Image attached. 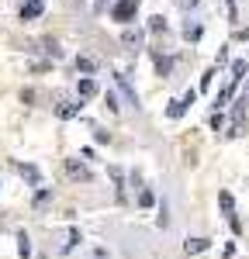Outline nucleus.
<instances>
[{
	"label": "nucleus",
	"instance_id": "obj_1",
	"mask_svg": "<svg viewBox=\"0 0 249 259\" xmlns=\"http://www.w3.org/2000/svg\"><path fill=\"white\" fill-rule=\"evenodd\" d=\"M139 18V0H118L111 4V21H118L124 28H132V21Z\"/></svg>",
	"mask_w": 249,
	"mask_h": 259
},
{
	"label": "nucleus",
	"instance_id": "obj_2",
	"mask_svg": "<svg viewBox=\"0 0 249 259\" xmlns=\"http://www.w3.org/2000/svg\"><path fill=\"white\" fill-rule=\"evenodd\" d=\"M180 35H184V41L197 45V41L204 38V21H201V18H187V21H184V31H180Z\"/></svg>",
	"mask_w": 249,
	"mask_h": 259
},
{
	"label": "nucleus",
	"instance_id": "obj_3",
	"mask_svg": "<svg viewBox=\"0 0 249 259\" xmlns=\"http://www.w3.org/2000/svg\"><path fill=\"white\" fill-rule=\"evenodd\" d=\"M121 45L128 49V52H139V49L145 45V31L142 28H124L121 31Z\"/></svg>",
	"mask_w": 249,
	"mask_h": 259
},
{
	"label": "nucleus",
	"instance_id": "obj_4",
	"mask_svg": "<svg viewBox=\"0 0 249 259\" xmlns=\"http://www.w3.org/2000/svg\"><path fill=\"white\" fill-rule=\"evenodd\" d=\"M42 14H45V0H24L21 11H18L21 21H38Z\"/></svg>",
	"mask_w": 249,
	"mask_h": 259
},
{
	"label": "nucleus",
	"instance_id": "obj_5",
	"mask_svg": "<svg viewBox=\"0 0 249 259\" xmlns=\"http://www.w3.org/2000/svg\"><path fill=\"white\" fill-rule=\"evenodd\" d=\"M83 107H87L83 100H66V104L56 107V118H59V121H73V118H80V114H83Z\"/></svg>",
	"mask_w": 249,
	"mask_h": 259
},
{
	"label": "nucleus",
	"instance_id": "obj_6",
	"mask_svg": "<svg viewBox=\"0 0 249 259\" xmlns=\"http://www.w3.org/2000/svg\"><path fill=\"white\" fill-rule=\"evenodd\" d=\"M152 62H156V76L170 80V73H173V56H170V52H159V49H152Z\"/></svg>",
	"mask_w": 249,
	"mask_h": 259
},
{
	"label": "nucleus",
	"instance_id": "obj_7",
	"mask_svg": "<svg viewBox=\"0 0 249 259\" xmlns=\"http://www.w3.org/2000/svg\"><path fill=\"white\" fill-rule=\"evenodd\" d=\"M114 83H118V87H121L124 100H128V104H132V107H135V111H139V107H142V104H139V90H135V87H132V83H128V76H124V73H114Z\"/></svg>",
	"mask_w": 249,
	"mask_h": 259
},
{
	"label": "nucleus",
	"instance_id": "obj_8",
	"mask_svg": "<svg viewBox=\"0 0 249 259\" xmlns=\"http://www.w3.org/2000/svg\"><path fill=\"white\" fill-rule=\"evenodd\" d=\"M97 94H101V87H97L94 76H83V80L76 83V97L80 100H90V97H97Z\"/></svg>",
	"mask_w": 249,
	"mask_h": 259
},
{
	"label": "nucleus",
	"instance_id": "obj_9",
	"mask_svg": "<svg viewBox=\"0 0 249 259\" xmlns=\"http://www.w3.org/2000/svg\"><path fill=\"white\" fill-rule=\"evenodd\" d=\"M218 207H222V214L228 221H235V197L228 194V190H218Z\"/></svg>",
	"mask_w": 249,
	"mask_h": 259
},
{
	"label": "nucleus",
	"instance_id": "obj_10",
	"mask_svg": "<svg viewBox=\"0 0 249 259\" xmlns=\"http://www.w3.org/2000/svg\"><path fill=\"white\" fill-rule=\"evenodd\" d=\"M18 173L28 180L31 187H42V173H38V166H31V162H18Z\"/></svg>",
	"mask_w": 249,
	"mask_h": 259
},
{
	"label": "nucleus",
	"instance_id": "obj_11",
	"mask_svg": "<svg viewBox=\"0 0 249 259\" xmlns=\"http://www.w3.org/2000/svg\"><path fill=\"white\" fill-rule=\"evenodd\" d=\"M235 87H239V83H235V80H228L225 87H222V90L215 94V111H222V107H225L228 100H232V94H235Z\"/></svg>",
	"mask_w": 249,
	"mask_h": 259
},
{
	"label": "nucleus",
	"instance_id": "obj_12",
	"mask_svg": "<svg viewBox=\"0 0 249 259\" xmlns=\"http://www.w3.org/2000/svg\"><path fill=\"white\" fill-rule=\"evenodd\" d=\"M66 173L73 180H83V183H90V169L83 166V162H76V159H66Z\"/></svg>",
	"mask_w": 249,
	"mask_h": 259
},
{
	"label": "nucleus",
	"instance_id": "obj_13",
	"mask_svg": "<svg viewBox=\"0 0 249 259\" xmlns=\"http://www.w3.org/2000/svg\"><path fill=\"white\" fill-rule=\"evenodd\" d=\"M208 249H211V239H201V235L184 242V252H187V256H197V252H208Z\"/></svg>",
	"mask_w": 249,
	"mask_h": 259
},
{
	"label": "nucleus",
	"instance_id": "obj_14",
	"mask_svg": "<svg viewBox=\"0 0 249 259\" xmlns=\"http://www.w3.org/2000/svg\"><path fill=\"white\" fill-rule=\"evenodd\" d=\"M73 66H76V73H83V76H94V73L101 69V66H97V59H90V56H76V62H73Z\"/></svg>",
	"mask_w": 249,
	"mask_h": 259
},
{
	"label": "nucleus",
	"instance_id": "obj_15",
	"mask_svg": "<svg viewBox=\"0 0 249 259\" xmlns=\"http://www.w3.org/2000/svg\"><path fill=\"white\" fill-rule=\"evenodd\" d=\"M184 114H187L184 97H177V100H170V104H166V118H170V121H180Z\"/></svg>",
	"mask_w": 249,
	"mask_h": 259
},
{
	"label": "nucleus",
	"instance_id": "obj_16",
	"mask_svg": "<svg viewBox=\"0 0 249 259\" xmlns=\"http://www.w3.org/2000/svg\"><path fill=\"white\" fill-rule=\"evenodd\" d=\"M228 73H232V76H228V80H246V73H249V62L246 59H232V66H228Z\"/></svg>",
	"mask_w": 249,
	"mask_h": 259
},
{
	"label": "nucleus",
	"instance_id": "obj_17",
	"mask_svg": "<svg viewBox=\"0 0 249 259\" xmlns=\"http://www.w3.org/2000/svg\"><path fill=\"white\" fill-rule=\"evenodd\" d=\"M107 173H111V180H114V194H118V200H124V173L118 169V166H111Z\"/></svg>",
	"mask_w": 249,
	"mask_h": 259
},
{
	"label": "nucleus",
	"instance_id": "obj_18",
	"mask_svg": "<svg viewBox=\"0 0 249 259\" xmlns=\"http://www.w3.org/2000/svg\"><path fill=\"white\" fill-rule=\"evenodd\" d=\"M145 31H149V35H159V31H163V35H166V18H163V14H152L149 24H145Z\"/></svg>",
	"mask_w": 249,
	"mask_h": 259
},
{
	"label": "nucleus",
	"instance_id": "obj_19",
	"mask_svg": "<svg viewBox=\"0 0 249 259\" xmlns=\"http://www.w3.org/2000/svg\"><path fill=\"white\" fill-rule=\"evenodd\" d=\"M18 256L31 259V239H28V232H18Z\"/></svg>",
	"mask_w": 249,
	"mask_h": 259
},
{
	"label": "nucleus",
	"instance_id": "obj_20",
	"mask_svg": "<svg viewBox=\"0 0 249 259\" xmlns=\"http://www.w3.org/2000/svg\"><path fill=\"white\" fill-rule=\"evenodd\" d=\"M80 242H83V232L80 228H69V239H66V245H62V252H73Z\"/></svg>",
	"mask_w": 249,
	"mask_h": 259
},
{
	"label": "nucleus",
	"instance_id": "obj_21",
	"mask_svg": "<svg viewBox=\"0 0 249 259\" xmlns=\"http://www.w3.org/2000/svg\"><path fill=\"white\" fill-rule=\"evenodd\" d=\"M49 200H52V187H38L35 190V207H45Z\"/></svg>",
	"mask_w": 249,
	"mask_h": 259
},
{
	"label": "nucleus",
	"instance_id": "obj_22",
	"mask_svg": "<svg viewBox=\"0 0 249 259\" xmlns=\"http://www.w3.org/2000/svg\"><path fill=\"white\" fill-rule=\"evenodd\" d=\"M156 204V194L149 187H139V207H152Z\"/></svg>",
	"mask_w": 249,
	"mask_h": 259
},
{
	"label": "nucleus",
	"instance_id": "obj_23",
	"mask_svg": "<svg viewBox=\"0 0 249 259\" xmlns=\"http://www.w3.org/2000/svg\"><path fill=\"white\" fill-rule=\"evenodd\" d=\"M215 76H218V66H208V69H204V76H201V90H211Z\"/></svg>",
	"mask_w": 249,
	"mask_h": 259
},
{
	"label": "nucleus",
	"instance_id": "obj_24",
	"mask_svg": "<svg viewBox=\"0 0 249 259\" xmlns=\"http://www.w3.org/2000/svg\"><path fill=\"white\" fill-rule=\"evenodd\" d=\"M42 52H45L49 59H62V49L56 45V41H42Z\"/></svg>",
	"mask_w": 249,
	"mask_h": 259
},
{
	"label": "nucleus",
	"instance_id": "obj_25",
	"mask_svg": "<svg viewBox=\"0 0 249 259\" xmlns=\"http://www.w3.org/2000/svg\"><path fill=\"white\" fill-rule=\"evenodd\" d=\"M104 100H107V111H111V114H118V111H121V104H118V94H114V90H107Z\"/></svg>",
	"mask_w": 249,
	"mask_h": 259
},
{
	"label": "nucleus",
	"instance_id": "obj_26",
	"mask_svg": "<svg viewBox=\"0 0 249 259\" xmlns=\"http://www.w3.org/2000/svg\"><path fill=\"white\" fill-rule=\"evenodd\" d=\"M208 124H211V132H222V128H225V114H222V111H215V114L208 118Z\"/></svg>",
	"mask_w": 249,
	"mask_h": 259
},
{
	"label": "nucleus",
	"instance_id": "obj_27",
	"mask_svg": "<svg viewBox=\"0 0 249 259\" xmlns=\"http://www.w3.org/2000/svg\"><path fill=\"white\" fill-rule=\"evenodd\" d=\"M225 11H228V21L239 24V0H225Z\"/></svg>",
	"mask_w": 249,
	"mask_h": 259
},
{
	"label": "nucleus",
	"instance_id": "obj_28",
	"mask_svg": "<svg viewBox=\"0 0 249 259\" xmlns=\"http://www.w3.org/2000/svg\"><path fill=\"white\" fill-rule=\"evenodd\" d=\"M228 62V45H222V49H218V56H215V66H218V69H222V66H225Z\"/></svg>",
	"mask_w": 249,
	"mask_h": 259
},
{
	"label": "nucleus",
	"instance_id": "obj_29",
	"mask_svg": "<svg viewBox=\"0 0 249 259\" xmlns=\"http://www.w3.org/2000/svg\"><path fill=\"white\" fill-rule=\"evenodd\" d=\"M197 4H201V0H177V7H180V11H194V7H197Z\"/></svg>",
	"mask_w": 249,
	"mask_h": 259
},
{
	"label": "nucleus",
	"instance_id": "obj_30",
	"mask_svg": "<svg viewBox=\"0 0 249 259\" xmlns=\"http://www.w3.org/2000/svg\"><path fill=\"white\" fill-rule=\"evenodd\" d=\"M94 142H101V145H104V142H111V135H107L104 128H94Z\"/></svg>",
	"mask_w": 249,
	"mask_h": 259
},
{
	"label": "nucleus",
	"instance_id": "obj_31",
	"mask_svg": "<svg viewBox=\"0 0 249 259\" xmlns=\"http://www.w3.org/2000/svg\"><path fill=\"white\" fill-rule=\"evenodd\" d=\"M184 104H187V107H190V104H197V90H187V94H184Z\"/></svg>",
	"mask_w": 249,
	"mask_h": 259
},
{
	"label": "nucleus",
	"instance_id": "obj_32",
	"mask_svg": "<svg viewBox=\"0 0 249 259\" xmlns=\"http://www.w3.org/2000/svg\"><path fill=\"white\" fill-rule=\"evenodd\" d=\"M239 38H242V41H249V28H242V31H239Z\"/></svg>",
	"mask_w": 249,
	"mask_h": 259
},
{
	"label": "nucleus",
	"instance_id": "obj_33",
	"mask_svg": "<svg viewBox=\"0 0 249 259\" xmlns=\"http://www.w3.org/2000/svg\"><path fill=\"white\" fill-rule=\"evenodd\" d=\"M0 187H4V183H0Z\"/></svg>",
	"mask_w": 249,
	"mask_h": 259
}]
</instances>
